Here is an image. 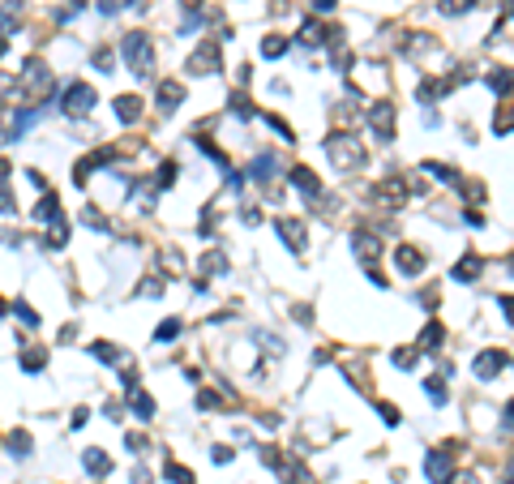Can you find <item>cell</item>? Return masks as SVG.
I'll return each mask as SVG.
<instances>
[{"instance_id":"cell-1","label":"cell","mask_w":514,"mask_h":484,"mask_svg":"<svg viewBox=\"0 0 514 484\" xmlns=\"http://www.w3.org/2000/svg\"><path fill=\"white\" fill-rule=\"evenodd\" d=\"M326 159L339 172H356L360 163H365V146H360V137H351V133H334L326 142Z\"/></svg>"},{"instance_id":"cell-2","label":"cell","mask_w":514,"mask_h":484,"mask_svg":"<svg viewBox=\"0 0 514 484\" xmlns=\"http://www.w3.org/2000/svg\"><path fill=\"white\" fill-rule=\"evenodd\" d=\"M120 56L129 61V69H133L137 77H146V73L154 69V43H150L142 30H133V35L120 43Z\"/></svg>"},{"instance_id":"cell-3","label":"cell","mask_w":514,"mask_h":484,"mask_svg":"<svg viewBox=\"0 0 514 484\" xmlns=\"http://www.w3.org/2000/svg\"><path fill=\"white\" fill-rule=\"evenodd\" d=\"M365 120H369V129H373V137H382V142H390L394 137V103H373L369 112H365Z\"/></svg>"},{"instance_id":"cell-4","label":"cell","mask_w":514,"mask_h":484,"mask_svg":"<svg viewBox=\"0 0 514 484\" xmlns=\"http://www.w3.org/2000/svg\"><path fill=\"white\" fill-rule=\"evenodd\" d=\"M425 476H429L433 484H450V480H454V459H450V450H429Z\"/></svg>"},{"instance_id":"cell-5","label":"cell","mask_w":514,"mask_h":484,"mask_svg":"<svg viewBox=\"0 0 514 484\" xmlns=\"http://www.w3.org/2000/svg\"><path fill=\"white\" fill-rule=\"evenodd\" d=\"M501 368H506V352H501V347H489V352H480V356H476V364H472V373H476L480 382H493Z\"/></svg>"},{"instance_id":"cell-6","label":"cell","mask_w":514,"mask_h":484,"mask_svg":"<svg viewBox=\"0 0 514 484\" xmlns=\"http://www.w3.org/2000/svg\"><path fill=\"white\" fill-rule=\"evenodd\" d=\"M90 107H94V90L82 86V82H73V86L65 90V112H69V116H86Z\"/></svg>"},{"instance_id":"cell-7","label":"cell","mask_w":514,"mask_h":484,"mask_svg":"<svg viewBox=\"0 0 514 484\" xmlns=\"http://www.w3.org/2000/svg\"><path fill=\"white\" fill-rule=\"evenodd\" d=\"M215 61H219V43H206L189 56V69L193 73H215Z\"/></svg>"},{"instance_id":"cell-8","label":"cell","mask_w":514,"mask_h":484,"mask_svg":"<svg viewBox=\"0 0 514 484\" xmlns=\"http://www.w3.org/2000/svg\"><path fill=\"white\" fill-rule=\"evenodd\" d=\"M394 261L403 266V275H420V271H425V257L411 249V244H399V249H394Z\"/></svg>"},{"instance_id":"cell-9","label":"cell","mask_w":514,"mask_h":484,"mask_svg":"<svg viewBox=\"0 0 514 484\" xmlns=\"http://www.w3.org/2000/svg\"><path fill=\"white\" fill-rule=\"evenodd\" d=\"M480 266H484V261H480L476 253L458 257V261H454V279H458V283H472V279H480Z\"/></svg>"},{"instance_id":"cell-10","label":"cell","mask_w":514,"mask_h":484,"mask_svg":"<svg viewBox=\"0 0 514 484\" xmlns=\"http://www.w3.org/2000/svg\"><path fill=\"white\" fill-rule=\"evenodd\" d=\"M287 180H292V185H296L304 197H313V193L322 189V180H318L313 172H308V168H292V172H287Z\"/></svg>"},{"instance_id":"cell-11","label":"cell","mask_w":514,"mask_h":484,"mask_svg":"<svg viewBox=\"0 0 514 484\" xmlns=\"http://www.w3.org/2000/svg\"><path fill=\"white\" fill-rule=\"evenodd\" d=\"M279 236H283L292 249H300V244H304V223H300V219H279Z\"/></svg>"},{"instance_id":"cell-12","label":"cell","mask_w":514,"mask_h":484,"mask_svg":"<svg viewBox=\"0 0 514 484\" xmlns=\"http://www.w3.org/2000/svg\"><path fill=\"white\" fill-rule=\"evenodd\" d=\"M129 407H133L142 420H150V416H154V399H150V395H142L133 382H129Z\"/></svg>"},{"instance_id":"cell-13","label":"cell","mask_w":514,"mask_h":484,"mask_svg":"<svg viewBox=\"0 0 514 484\" xmlns=\"http://www.w3.org/2000/svg\"><path fill=\"white\" fill-rule=\"evenodd\" d=\"M377 253H382V240H377V236H369V232L360 236V232H356V257H365V261H377Z\"/></svg>"},{"instance_id":"cell-14","label":"cell","mask_w":514,"mask_h":484,"mask_svg":"<svg viewBox=\"0 0 514 484\" xmlns=\"http://www.w3.org/2000/svg\"><path fill=\"white\" fill-rule=\"evenodd\" d=\"M116 116H120V120H137V116H142V99H137V94L116 99Z\"/></svg>"},{"instance_id":"cell-15","label":"cell","mask_w":514,"mask_h":484,"mask_svg":"<svg viewBox=\"0 0 514 484\" xmlns=\"http://www.w3.org/2000/svg\"><path fill=\"white\" fill-rule=\"evenodd\" d=\"M420 347L425 352H437L441 347V326H437V321H429V326L420 330Z\"/></svg>"},{"instance_id":"cell-16","label":"cell","mask_w":514,"mask_h":484,"mask_svg":"<svg viewBox=\"0 0 514 484\" xmlns=\"http://www.w3.org/2000/svg\"><path fill=\"white\" fill-rule=\"evenodd\" d=\"M86 467H90V476H108V454H103V450H86Z\"/></svg>"},{"instance_id":"cell-17","label":"cell","mask_w":514,"mask_h":484,"mask_svg":"<svg viewBox=\"0 0 514 484\" xmlns=\"http://www.w3.org/2000/svg\"><path fill=\"white\" fill-rule=\"evenodd\" d=\"M489 86H493L497 94H506V90L514 86V73H510V69H493V73H489Z\"/></svg>"},{"instance_id":"cell-18","label":"cell","mask_w":514,"mask_h":484,"mask_svg":"<svg viewBox=\"0 0 514 484\" xmlns=\"http://www.w3.org/2000/svg\"><path fill=\"white\" fill-rule=\"evenodd\" d=\"M300 43H322V22H304L300 26Z\"/></svg>"},{"instance_id":"cell-19","label":"cell","mask_w":514,"mask_h":484,"mask_svg":"<svg viewBox=\"0 0 514 484\" xmlns=\"http://www.w3.org/2000/svg\"><path fill=\"white\" fill-rule=\"evenodd\" d=\"M493 129L497 133H514V107H506L501 116H493Z\"/></svg>"},{"instance_id":"cell-20","label":"cell","mask_w":514,"mask_h":484,"mask_svg":"<svg viewBox=\"0 0 514 484\" xmlns=\"http://www.w3.org/2000/svg\"><path fill=\"white\" fill-rule=\"evenodd\" d=\"M159 99H163V107H176V99H180V86H176V82H163V86H159Z\"/></svg>"},{"instance_id":"cell-21","label":"cell","mask_w":514,"mask_h":484,"mask_svg":"<svg viewBox=\"0 0 514 484\" xmlns=\"http://www.w3.org/2000/svg\"><path fill=\"white\" fill-rule=\"evenodd\" d=\"M168 480L172 484H193V471H184L180 463H168Z\"/></svg>"},{"instance_id":"cell-22","label":"cell","mask_w":514,"mask_h":484,"mask_svg":"<svg viewBox=\"0 0 514 484\" xmlns=\"http://www.w3.org/2000/svg\"><path fill=\"white\" fill-rule=\"evenodd\" d=\"M283 51H287V39H266V43H262V56H270V61L283 56Z\"/></svg>"},{"instance_id":"cell-23","label":"cell","mask_w":514,"mask_h":484,"mask_svg":"<svg viewBox=\"0 0 514 484\" xmlns=\"http://www.w3.org/2000/svg\"><path fill=\"white\" fill-rule=\"evenodd\" d=\"M176 335H180V321H163V326L154 330V339H159V343H168V339H176Z\"/></svg>"},{"instance_id":"cell-24","label":"cell","mask_w":514,"mask_h":484,"mask_svg":"<svg viewBox=\"0 0 514 484\" xmlns=\"http://www.w3.org/2000/svg\"><path fill=\"white\" fill-rule=\"evenodd\" d=\"M22 368H26V373H39V368H43V352H39V347L26 352V356H22Z\"/></svg>"},{"instance_id":"cell-25","label":"cell","mask_w":514,"mask_h":484,"mask_svg":"<svg viewBox=\"0 0 514 484\" xmlns=\"http://www.w3.org/2000/svg\"><path fill=\"white\" fill-rule=\"evenodd\" d=\"M472 0H441V13H468Z\"/></svg>"},{"instance_id":"cell-26","label":"cell","mask_w":514,"mask_h":484,"mask_svg":"<svg viewBox=\"0 0 514 484\" xmlns=\"http://www.w3.org/2000/svg\"><path fill=\"white\" fill-rule=\"evenodd\" d=\"M425 395H429L433 403H446V386H441V382H425Z\"/></svg>"},{"instance_id":"cell-27","label":"cell","mask_w":514,"mask_h":484,"mask_svg":"<svg viewBox=\"0 0 514 484\" xmlns=\"http://www.w3.org/2000/svg\"><path fill=\"white\" fill-rule=\"evenodd\" d=\"M394 364L399 368H411V364H416V352H411V347L407 352H394Z\"/></svg>"},{"instance_id":"cell-28","label":"cell","mask_w":514,"mask_h":484,"mask_svg":"<svg viewBox=\"0 0 514 484\" xmlns=\"http://www.w3.org/2000/svg\"><path fill=\"white\" fill-rule=\"evenodd\" d=\"M13 454H30V438L26 433H13Z\"/></svg>"},{"instance_id":"cell-29","label":"cell","mask_w":514,"mask_h":484,"mask_svg":"<svg viewBox=\"0 0 514 484\" xmlns=\"http://www.w3.org/2000/svg\"><path fill=\"white\" fill-rule=\"evenodd\" d=\"M377 411H382V420H386V424H399V407H390V403H382Z\"/></svg>"},{"instance_id":"cell-30","label":"cell","mask_w":514,"mask_h":484,"mask_svg":"<svg viewBox=\"0 0 514 484\" xmlns=\"http://www.w3.org/2000/svg\"><path fill=\"white\" fill-rule=\"evenodd\" d=\"M125 5H129V0H99L103 13H116V9H125Z\"/></svg>"},{"instance_id":"cell-31","label":"cell","mask_w":514,"mask_h":484,"mask_svg":"<svg viewBox=\"0 0 514 484\" xmlns=\"http://www.w3.org/2000/svg\"><path fill=\"white\" fill-rule=\"evenodd\" d=\"M501 313H506V321H514V296H501Z\"/></svg>"},{"instance_id":"cell-32","label":"cell","mask_w":514,"mask_h":484,"mask_svg":"<svg viewBox=\"0 0 514 484\" xmlns=\"http://www.w3.org/2000/svg\"><path fill=\"white\" fill-rule=\"evenodd\" d=\"M313 9H318V13H326V9H334V0H313Z\"/></svg>"},{"instance_id":"cell-33","label":"cell","mask_w":514,"mask_h":484,"mask_svg":"<svg viewBox=\"0 0 514 484\" xmlns=\"http://www.w3.org/2000/svg\"><path fill=\"white\" fill-rule=\"evenodd\" d=\"M450 484H480V480H476V476H454Z\"/></svg>"},{"instance_id":"cell-34","label":"cell","mask_w":514,"mask_h":484,"mask_svg":"<svg viewBox=\"0 0 514 484\" xmlns=\"http://www.w3.org/2000/svg\"><path fill=\"white\" fill-rule=\"evenodd\" d=\"M5 176H9V163H0V185H5Z\"/></svg>"},{"instance_id":"cell-35","label":"cell","mask_w":514,"mask_h":484,"mask_svg":"<svg viewBox=\"0 0 514 484\" xmlns=\"http://www.w3.org/2000/svg\"><path fill=\"white\" fill-rule=\"evenodd\" d=\"M506 484H514V467H510V471H506Z\"/></svg>"},{"instance_id":"cell-36","label":"cell","mask_w":514,"mask_h":484,"mask_svg":"<svg viewBox=\"0 0 514 484\" xmlns=\"http://www.w3.org/2000/svg\"><path fill=\"white\" fill-rule=\"evenodd\" d=\"M510 271H514V257H510Z\"/></svg>"}]
</instances>
